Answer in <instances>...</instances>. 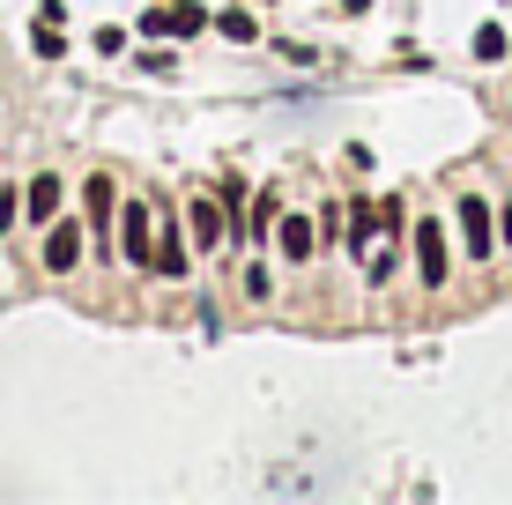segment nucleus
I'll list each match as a JSON object with an SVG mask.
<instances>
[{"mask_svg":"<svg viewBox=\"0 0 512 505\" xmlns=\"http://www.w3.org/2000/svg\"><path fill=\"white\" fill-rule=\"evenodd\" d=\"M119 253H127V268H156V216L141 201L119 208Z\"/></svg>","mask_w":512,"mask_h":505,"instance_id":"nucleus-1","label":"nucleus"},{"mask_svg":"<svg viewBox=\"0 0 512 505\" xmlns=\"http://www.w3.org/2000/svg\"><path fill=\"white\" fill-rule=\"evenodd\" d=\"M186 223H193V238H201V246H231V238H238V216L223 208V194H193Z\"/></svg>","mask_w":512,"mask_h":505,"instance_id":"nucleus-2","label":"nucleus"},{"mask_svg":"<svg viewBox=\"0 0 512 505\" xmlns=\"http://www.w3.org/2000/svg\"><path fill=\"white\" fill-rule=\"evenodd\" d=\"M416 275H423V290H446V275H453V253H446V231L438 223H416Z\"/></svg>","mask_w":512,"mask_h":505,"instance_id":"nucleus-3","label":"nucleus"},{"mask_svg":"<svg viewBox=\"0 0 512 505\" xmlns=\"http://www.w3.org/2000/svg\"><path fill=\"white\" fill-rule=\"evenodd\" d=\"M461 238H468V260H490V246H498V216H490L483 194H461Z\"/></svg>","mask_w":512,"mask_h":505,"instance_id":"nucleus-4","label":"nucleus"},{"mask_svg":"<svg viewBox=\"0 0 512 505\" xmlns=\"http://www.w3.org/2000/svg\"><path fill=\"white\" fill-rule=\"evenodd\" d=\"M82 208H90V231H97V253L112 260V171H97V179L82 186Z\"/></svg>","mask_w":512,"mask_h":505,"instance_id":"nucleus-5","label":"nucleus"},{"mask_svg":"<svg viewBox=\"0 0 512 505\" xmlns=\"http://www.w3.org/2000/svg\"><path fill=\"white\" fill-rule=\"evenodd\" d=\"M75 260H82V223H60V216H52V223H45V268L67 275Z\"/></svg>","mask_w":512,"mask_h":505,"instance_id":"nucleus-6","label":"nucleus"},{"mask_svg":"<svg viewBox=\"0 0 512 505\" xmlns=\"http://www.w3.org/2000/svg\"><path fill=\"white\" fill-rule=\"evenodd\" d=\"M275 246H282V260H312V246H320V223H305V216H282L275 223Z\"/></svg>","mask_w":512,"mask_h":505,"instance_id":"nucleus-7","label":"nucleus"},{"mask_svg":"<svg viewBox=\"0 0 512 505\" xmlns=\"http://www.w3.org/2000/svg\"><path fill=\"white\" fill-rule=\"evenodd\" d=\"M23 216L38 223V231H45L52 216H60V179H52V171H38V179L23 186Z\"/></svg>","mask_w":512,"mask_h":505,"instance_id":"nucleus-8","label":"nucleus"},{"mask_svg":"<svg viewBox=\"0 0 512 505\" xmlns=\"http://www.w3.org/2000/svg\"><path fill=\"white\" fill-rule=\"evenodd\" d=\"M156 275H171V283L186 275V238H179V216H171V223H156Z\"/></svg>","mask_w":512,"mask_h":505,"instance_id":"nucleus-9","label":"nucleus"},{"mask_svg":"<svg viewBox=\"0 0 512 505\" xmlns=\"http://www.w3.org/2000/svg\"><path fill=\"white\" fill-rule=\"evenodd\" d=\"M201 30H208L201 0H171V38H201Z\"/></svg>","mask_w":512,"mask_h":505,"instance_id":"nucleus-10","label":"nucleus"},{"mask_svg":"<svg viewBox=\"0 0 512 505\" xmlns=\"http://www.w3.org/2000/svg\"><path fill=\"white\" fill-rule=\"evenodd\" d=\"M505 52H512V38H505V23H483V30H475V60H483V67H498Z\"/></svg>","mask_w":512,"mask_h":505,"instance_id":"nucleus-11","label":"nucleus"},{"mask_svg":"<svg viewBox=\"0 0 512 505\" xmlns=\"http://www.w3.org/2000/svg\"><path fill=\"white\" fill-rule=\"evenodd\" d=\"M30 52H38V60H60V52H67V38H60V23H52V15L30 23Z\"/></svg>","mask_w":512,"mask_h":505,"instance_id":"nucleus-12","label":"nucleus"},{"mask_svg":"<svg viewBox=\"0 0 512 505\" xmlns=\"http://www.w3.org/2000/svg\"><path fill=\"white\" fill-rule=\"evenodd\" d=\"M275 223H282V208H275V194H260V201H253V216L238 223V238H268Z\"/></svg>","mask_w":512,"mask_h":505,"instance_id":"nucleus-13","label":"nucleus"},{"mask_svg":"<svg viewBox=\"0 0 512 505\" xmlns=\"http://www.w3.org/2000/svg\"><path fill=\"white\" fill-rule=\"evenodd\" d=\"M216 30H223L231 45H253V30H260V23H253L245 8H223V15H216Z\"/></svg>","mask_w":512,"mask_h":505,"instance_id":"nucleus-14","label":"nucleus"},{"mask_svg":"<svg viewBox=\"0 0 512 505\" xmlns=\"http://www.w3.org/2000/svg\"><path fill=\"white\" fill-rule=\"evenodd\" d=\"M379 238H409V208H401L394 194L379 201Z\"/></svg>","mask_w":512,"mask_h":505,"instance_id":"nucleus-15","label":"nucleus"},{"mask_svg":"<svg viewBox=\"0 0 512 505\" xmlns=\"http://www.w3.org/2000/svg\"><path fill=\"white\" fill-rule=\"evenodd\" d=\"M216 194H223V208L238 216V208H245V179H238V171H223V179H216ZM238 223H245V216H238Z\"/></svg>","mask_w":512,"mask_h":505,"instance_id":"nucleus-16","label":"nucleus"},{"mask_svg":"<svg viewBox=\"0 0 512 505\" xmlns=\"http://www.w3.org/2000/svg\"><path fill=\"white\" fill-rule=\"evenodd\" d=\"M141 38H171V0H156V8L141 15Z\"/></svg>","mask_w":512,"mask_h":505,"instance_id":"nucleus-17","label":"nucleus"},{"mask_svg":"<svg viewBox=\"0 0 512 505\" xmlns=\"http://www.w3.org/2000/svg\"><path fill=\"white\" fill-rule=\"evenodd\" d=\"M245 298H275V275L268 268H245Z\"/></svg>","mask_w":512,"mask_h":505,"instance_id":"nucleus-18","label":"nucleus"},{"mask_svg":"<svg viewBox=\"0 0 512 505\" xmlns=\"http://www.w3.org/2000/svg\"><path fill=\"white\" fill-rule=\"evenodd\" d=\"M141 67H149V75H171V52H164V38H149V52H141Z\"/></svg>","mask_w":512,"mask_h":505,"instance_id":"nucleus-19","label":"nucleus"},{"mask_svg":"<svg viewBox=\"0 0 512 505\" xmlns=\"http://www.w3.org/2000/svg\"><path fill=\"white\" fill-rule=\"evenodd\" d=\"M97 52H104V60H112V52H127V30H119V23H104V30H97Z\"/></svg>","mask_w":512,"mask_h":505,"instance_id":"nucleus-20","label":"nucleus"},{"mask_svg":"<svg viewBox=\"0 0 512 505\" xmlns=\"http://www.w3.org/2000/svg\"><path fill=\"white\" fill-rule=\"evenodd\" d=\"M15 216H23V194H15V186H0V231H8Z\"/></svg>","mask_w":512,"mask_h":505,"instance_id":"nucleus-21","label":"nucleus"},{"mask_svg":"<svg viewBox=\"0 0 512 505\" xmlns=\"http://www.w3.org/2000/svg\"><path fill=\"white\" fill-rule=\"evenodd\" d=\"M498 238H512V201H505V216H498Z\"/></svg>","mask_w":512,"mask_h":505,"instance_id":"nucleus-22","label":"nucleus"},{"mask_svg":"<svg viewBox=\"0 0 512 505\" xmlns=\"http://www.w3.org/2000/svg\"><path fill=\"white\" fill-rule=\"evenodd\" d=\"M334 8H349V15H364V8H372V0H334Z\"/></svg>","mask_w":512,"mask_h":505,"instance_id":"nucleus-23","label":"nucleus"}]
</instances>
